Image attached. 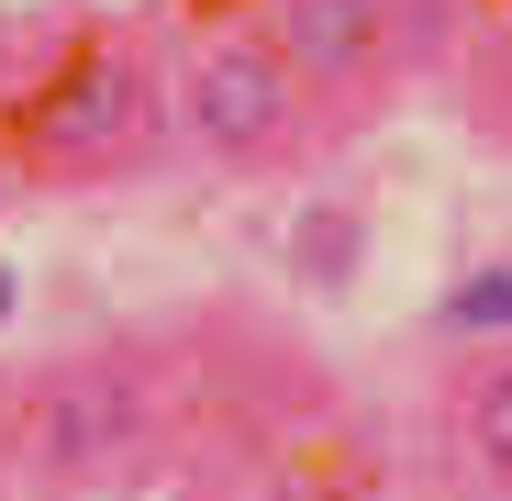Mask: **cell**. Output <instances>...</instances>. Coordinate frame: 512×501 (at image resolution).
<instances>
[{
  "label": "cell",
  "mask_w": 512,
  "mask_h": 501,
  "mask_svg": "<svg viewBox=\"0 0 512 501\" xmlns=\"http://www.w3.org/2000/svg\"><path fill=\"white\" fill-rule=\"evenodd\" d=\"M290 268H301L312 290H357V268H368V223H357L346 201H301V223H290Z\"/></svg>",
  "instance_id": "cell-6"
},
{
  "label": "cell",
  "mask_w": 512,
  "mask_h": 501,
  "mask_svg": "<svg viewBox=\"0 0 512 501\" xmlns=\"http://www.w3.org/2000/svg\"><path fill=\"white\" fill-rule=\"evenodd\" d=\"M145 67L123 56V45H78L45 90L23 101V145L45 156V167H112L134 134H145Z\"/></svg>",
  "instance_id": "cell-3"
},
{
  "label": "cell",
  "mask_w": 512,
  "mask_h": 501,
  "mask_svg": "<svg viewBox=\"0 0 512 501\" xmlns=\"http://www.w3.org/2000/svg\"><path fill=\"white\" fill-rule=\"evenodd\" d=\"M12 301H23V290H12V268H0V323H12Z\"/></svg>",
  "instance_id": "cell-8"
},
{
  "label": "cell",
  "mask_w": 512,
  "mask_h": 501,
  "mask_svg": "<svg viewBox=\"0 0 512 501\" xmlns=\"http://www.w3.org/2000/svg\"><path fill=\"white\" fill-rule=\"evenodd\" d=\"M145 435H156V401H145V379H134L123 357H78V368H56V379L23 401V457H34V479H56V490H112V479H134Z\"/></svg>",
  "instance_id": "cell-1"
},
{
  "label": "cell",
  "mask_w": 512,
  "mask_h": 501,
  "mask_svg": "<svg viewBox=\"0 0 512 501\" xmlns=\"http://www.w3.org/2000/svg\"><path fill=\"white\" fill-rule=\"evenodd\" d=\"M435 323H446V334H512V268H479V279H457Z\"/></svg>",
  "instance_id": "cell-7"
},
{
  "label": "cell",
  "mask_w": 512,
  "mask_h": 501,
  "mask_svg": "<svg viewBox=\"0 0 512 501\" xmlns=\"http://www.w3.org/2000/svg\"><path fill=\"white\" fill-rule=\"evenodd\" d=\"M446 435H457V457H468L479 479H512V346H501V357H479V368L457 379Z\"/></svg>",
  "instance_id": "cell-5"
},
{
  "label": "cell",
  "mask_w": 512,
  "mask_h": 501,
  "mask_svg": "<svg viewBox=\"0 0 512 501\" xmlns=\"http://www.w3.org/2000/svg\"><path fill=\"white\" fill-rule=\"evenodd\" d=\"M179 112H190V134H201L212 156L256 167V156L290 145L301 78H290V56H279L268 34H212V45L190 56V78H179Z\"/></svg>",
  "instance_id": "cell-2"
},
{
  "label": "cell",
  "mask_w": 512,
  "mask_h": 501,
  "mask_svg": "<svg viewBox=\"0 0 512 501\" xmlns=\"http://www.w3.org/2000/svg\"><path fill=\"white\" fill-rule=\"evenodd\" d=\"M268 45L290 56L301 90H368V78L390 67V12L379 0H279L268 12Z\"/></svg>",
  "instance_id": "cell-4"
}]
</instances>
